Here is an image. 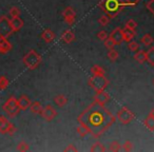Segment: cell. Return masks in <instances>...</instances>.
I'll list each match as a JSON object with an SVG mask.
<instances>
[{
  "instance_id": "6da1fadb",
  "label": "cell",
  "mask_w": 154,
  "mask_h": 152,
  "mask_svg": "<svg viewBox=\"0 0 154 152\" xmlns=\"http://www.w3.org/2000/svg\"><path fill=\"white\" fill-rule=\"evenodd\" d=\"M77 119L79 124L88 129L93 137L98 138L116 122V116H114L105 105L94 101L79 114Z\"/></svg>"
},
{
  "instance_id": "7a4b0ae2",
  "label": "cell",
  "mask_w": 154,
  "mask_h": 152,
  "mask_svg": "<svg viewBox=\"0 0 154 152\" xmlns=\"http://www.w3.org/2000/svg\"><path fill=\"white\" fill-rule=\"evenodd\" d=\"M98 7L110 19L115 18L125 9L124 0H100Z\"/></svg>"
},
{
  "instance_id": "3957f363",
  "label": "cell",
  "mask_w": 154,
  "mask_h": 152,
  "mask_svg": "<svg viewBox=\"0 0 154 152\" xmlns=\"http://www.w3.org/2000/svg\"><path fill=\"white\" fill-rule=\"evenodd\" d=\"M41 61H42L41 56L39 55L36 51H34V50L29 51L28 53L23 56V58H22L23 64L28 69H30V70H35V69H37L39 67V64H41Z\"/></svg>"
},
{
  "instance_id": "277c9868",
  "label": "cell",
  "mask_w": 154,
  "mask_h": 152,
  "mask_svg": "<svg viewBox=\"0 0 154 152\" xmlns=\"http://www.w3.org/2000/svg\"><path fill=\"white\" fill-rule=\"evenodd\" d=\"M110 84V80L106 77L105 75H93L92 77L89 78L88 85L95 91V92H99V91L106 90Z\"/></svg>"
},
{
  "instance_id": "5b68a950",
  "label": "cell",
  "mask_w": 154,
  "mask_h": 152,
  "mask_svg": "<svg viewBox=\"0 0 154 152\" xmlns=\"http://www.w3.org/2000/svg\"><path fill=\"white\" fill-rule=\"evenodd\" d=\"M2 110L5 112L8 116L10 117H15L20 111V108L18 106V99H16L15 96H11L2 106Z\"/></svg>"
},
{
  "instance_id": "8992f818",
  "label": "cell",
  "mask_w": 154,
  "mask_h": 152,
  "mask_svg": "<svg viewBox=\"0 0 154 152\" xmlns=\"http://www.w3.org/2000/svg\"><path fill=\"white\" fill-rule=\"evenodd\" d=\"M14 30L11 26V19L5 15L0 17V37L2 38H9L13 34Z\"/></svg>"
},
{
  "instance_id": "52a82bcc",
  "label": "cell",
  "mask_w": 154,
  "mask_h": 152,
  "mask_svg": "<svg viewBox=\"0 0 154 152\" xmlns=\"http://www.w3.org/2000/svg\"><path fill=\"white\" fill-rule=\"evenodd\" d=\"M134 118H135V114L127 107L120 108L119 111L117 112V115H116V119H118L124 125L130 124Z\"/></svg>"
},
{
  "instance_id": "ba28073f",
  "label": "cell",
  "mask_w": 154,
  "mask_h": 152,
  "mask_svg": "<svg viewBox=\"0 0 154 152\" xmlns=\"http://www.w3.org/2000/svg\"><path fill=\"white\" fill-rule=\"evenodd\" d=\"M40 115L42 116L43 119H45L47 122H50V120H53L54 118L57 116V111H56L51 105H48L43 108L42 113H41Z\"/></svg>"
},
{
  "instance_id": "9c48e42d",
  "label": "cell",
  "mask_w": 154,
  "mask_h": 152,
  "mask_svg": "<svg viewBox=\"0 0 154 152\" xmlns=\"http://www.w3.org/2000/svg\"><path fill=\"white\" fill-rule=\"evenodd\" d=\"M109 36L113 39L114 42L116 43V45H119L124 41V31H122V29L116 28L112 31V33Z\"/></svg>"
},
{
  "instance_id": "30bf717a",
  "label": "cell",
  "mask_w": 154,
  "mask_h": 152,
  "mask_svg": "<svg viewBox=\"0 0 154 152\" xmlns=\"http://www.w3.org/2000/svg\"><path fill=\"white\" fill-rule=\"evenodd\" d=\"M11 126H12V123L10 122L5 116L0 115V133H2V134H8Z\"/></svg>"
},
{
  "instance_id": "8fae6325",
  "label": "cell",
  "mask_w": 154,
  "mask_h": 152,
  "mask_svg": "<svg viewBox=\"0 0 154 152\" xmlns=\"http://www.w3.org/2000/svg\"><path fill=\"white\" fill-rule=\"evenodd\" d=\"M94 101H97L98 104L105 105L106 103H108V101H110V95H109V93H107L105 90L99 91V92H96V94H95Z\"/></svg>"
},
{
  "instance_id": "7c38bea8",
  "label": "cell",
  "mask_w": 154,
  "mask_h": 152,
  "mask_svg": "<svg viewBox=\"0 0 154 152\" xmlns=\"http://www.w3.org/2000/svg\"><path fill=\"white\" fill-rule=\"evenodd\" d=\"M12 50V45L8 38H2L0 37V53L7 54Z\"/></svg>"
},
{
  "instance_id": "4fadbf2b",
  "label": "cell",
  "mask_w": 154,
  "mask_h": 152,
  "mask_svg": "<svg viewBox=\"0 0 154 152\" xmlns=\"http://www.w3.org/2000/svg\"><path fill=\"white\" fill-rule=\"evenodd\" d=\"M31 104H32V101H31V99L29 98L26 95H21V96L19 97V99H18V106H19L20 110L29 109Z\"/></svg>"
},
{
  "instance_id": "5bb4252c",
  "label": "cell",
  "mask_w": 154,
  "mask_h": 152,
  "mask_svg": "<svg viewBox=\"0 0 154 152\" xmlns=\"http://www.w3.org/2000/svg\"><path fill=\"white\" fill-rule=\"evenodd\" d=\"M55 37H56L55 33H54L52 30H50V29H45V30L42 32V34H41V38H42L47 43L52 42V41L55 39Z\"/></svg>"
},
{
  "instance_id": "9a60e30c",
  "label": "cell",
  "mask_w": 154,
  "mask_h": 152,
  "mask_svg": "<svg viewBox=\"0 0 154 152\" xmlns=\"http://www.w3.org/2000/svg\"><path fill=\"white\" fill-rule=\"evenodd\" d=\"M11 26L13 28L14 32H18L22 29L23 26V20L18 16V17H14L11 19Z\"/></svg>"
},
{
  "instance_id": "2e32d148",
  "label": "cell",
  "mask_w": 154,
  "mask_h": 152,
  "mask_svg": "<svg viewBox=\"0 0 154 152\" xmlns=\"http://www.w3.org/2000/svg\"><path fill=\"white\" fill-rule=\"evenodd\" d=\"M61 40H63L66 43H71L72 41L75 40V34L73 31L71 30H66L61 34Z\"/></svg>"
},
{
  "instance_id": "e0dca14e",
  "label": "cell",
  "mask_w": 154,
  "mask_h": 152,
  "mask_svg": "<svg viewBox=\"0 0 154 152\" xmlns=\"http://www.w3.org/2000/svg\"><path fill=\"white\" fill-rule=\"evenodd\" d=\"M54 103H55L56 106H58V107L61 108V107H63V106L66 105V103H68V98H66V95L58 94L54 97Z\"/></svg>"
},
{
  "instance_id": "ac0fdd59",
  "label": "cell",
  "mask_w": 154,
  "mask_h": 152,
  "mask_svg": "<svg viewBox=\"0 0 154 152\" xmlns=\"http://www.w3.org/2000/svg\"><path fill=\"white\" fill-rule=\"evenodd\" d=\"M30 110L32 113L34 114H39L40 115L42 113V110H43V107L41 106V104L39 101H32L30 106Z\"/></svg>"
},
{
  "instance_id": "d6986e66",
  "label": "cell",
  "mask_w": 154,
  "mask_h": 152,
  "mask_svg": "<svg viewBox=\"0 0 154 152\" xmlns=\"http://www.w3.org/2000/svg\"><path fill=\"white\" fill-rule=\"evenodd\" d=\"M122 31H124V40L127 41V42L132 40V39L135 37V35H136V32H135V31L130 30V29L126 28V26H125V29H122Z\"/></svg>"
},
{
  "instance_id": "ffe728a7",
  "label": "cell",
  "mask_w": 154,
  "mask_h": 152,
  "mask_svg": "<svg viewBox=\"0 0 154 152\" xmlns=\"http://www.w3.org/2000/svg\"><path fill=\"white\" fill-rule=\"evenodd\" d=\"M134 59L136 60L138 64H145L147 61V56H146V52L143 50H139L136 52V54L134 55Z\"/></svg>"
},
{
  "instance_id": "44dd1931",
  "label": "cell",
  "mask_w": 154,
  "mask_h": 152,
  "mask_svg": "<svg viewBox=\"0 0 154 152\" xmlns=\"http://www.w3.org/2000/svg\"><path fill=\"white\" fill-rule=\"evenodd\" d=\"M143 124L146 126V128L149 131L153 132L154 131V117H151V116H147L145 118V120L143 122Z\"/></svg>"
},
{
  "instance_id": "7402d4cb",
  "label": "cell",
  "mask_w": 154,
  "mask_h": 152,
  "mask_svg": "<svg viewBox=\"0 0 154 152\" xmlns=\"http://www.w3.org/2000/svg\"><path fill=\"white\" fill-rule=\"evenodd\" d=\"M106 150H107L106 149V147L100 143V141H96V143H94L90 148L91 152H103V151H106Z\"/></svg>"
},
{
  "instance_id": "603a6c76",
  "label": "cell",
  "mask_w": 154,
  "mask_h": 152,
  "mask_svg": "<svg viewBox=\"0 0 154 152\" xmlns=\"http://www.w3.org/2000/svg\"><path fill=\"white\" fill-rule=\"evenodd\" d=\"M146 56H147V62L150 66L154 67V47H151L147 52H146Z\"/></svg>"
},
{
  "instance_id": "cb8c5ba5",
  "label": "cell",
  "mask_w": 154,
  "mask_h": 152,
  "mask_svg": "<svg viewBox=\"0 0 154 152\" xmlns=\"http://www.w3.org/2000/svg\"><path fill=\"white\" fill-rule=\"evenodd\" d=\"M91 73H92L93 75H105L106 71H105V69L101 66H99V64H94V66L91 68Z\"/></svg>"
},
{
  "instance_id": "d4e9b609",
  "label": "cell",
  "mask_w": 154,
  "mask_h": 152,
  "mask_svg": "<svg viewBox=\"0 0 154 152\" xmlns=\"http://www.w3.org/2000/svg\"><path fill=\"white\" fill-rule=\"evenodd\" d=\"M153 41H154L153 37H152L150 34L143 35V36L141 37V39H140V42L143 43V45H146V47H150V45L153 43Z\"/></svg>"
},
{
  "instance_id": "484cf974",
  "label": "cell",
  "mask_w": 154,
  "mask_h": 152,
  "mask_svg": "<svg viewBox=\"0 0 154 152\" xmlns=\"http://www.w3.org/2000/svg\"><path fill=\"white\" fill-rule=\"evenodd\" d=\"M76 131H77V133L79 134L80 137H85L86 135L90 134L88 129H87L86 127H85L84 125H82V124H79V126L76 127Z\"/></svg>"
},
{
  "instance_id": "4316f807",
  "label": "cell",
  "mask_w": 154,
  "mask_h": 152,
  "mask_svg": "<svg viewBox=\"0 0 154 152\" xmlns=\"http://www.w3.org/2000/svg\"><path fill=\"white\" fill-rule=\"evenodd\" d=\"M109 151H113V152H117L122 149V145L118 143L117 141H111L109 144Z\"/></svg>"
},
{
  "instance_id": "83f0119b",
  "label": "cell",
  "mask_w": 154,
  "mask_h": 152,
  "mask_svg": "<svg viewBox=\"0 0 154 152\" xmlns=\"http://www.w3.org/2000/svg\"><path fill=\"white\" fill-rule=\"evenodd\" d=\"M16 150H17V151H20V152H26V151H29V150H30V147H29V144L26 143V141H22L17 145Z\"/></svg>"
},
{
  "instance_id": "f1b7e54d",
  "label": "cell",
  "mask_w": 154,
  "mask_h": 152,
  "mask_svg": "<svg viewBox=\"0 0 154 152\" xmlns=\"http://www.w3.org/2000/svg\"><path fill=\"white\" fill-rule=\"evenodd\" d=\"M107 56H108V58L111 60V61H115V60L118 58V56H119V54H118V52L116 51V50L111 49V50H109Z\"/></svg>"
},
{
  "instance_id": "f546056e",
  "label": "cell",
  "mask_w": 154,
  "mask_h": 152,
  "mask_svg": "<svg viewBox=\"0 0 154 152\" xmlns=\"http://www.w3.org/2000/svg\"><path fill=\"white\" fill-rule=\"evenodd\" d=\"M62 16L64 17H70V16H76V13H75L74 9L72 7H68L62 11Z\"/></svg>"
},
{
  "instance_id": "4dcf8cb0",
  "label": "cell",
  "mask_w": 154,
  "mask_h": 152,
  "mask_svg": "<svg viewBox=\"0 0 154 152\" xmlns=\"http://www.w3.org/2000/svg\"><path fill=\"white\" fill-rule=\"evenodd\" d=\"M10 82L5 76H0V90H5L8 89Z\"/></svg>"
},
{
  "instance_id": "1f68e13d",
  "label": "cell",
  "mask_w": 154,
  "mask_h": 152,
  "mask_svg": "<svg viewBox=\"0 0 154 152\" xmlns=\"http://www.w3.org/2000/svg\"><path fill=\"white\" fill-rule=\"evenodd\" d=\"M103 42H105V47L107 48V49H109V50L114 49V47L116 45V43L114 42V40H113V39H112L110 36L108 37V38L106 39V40L103 41Z\"/></svg>"
},
{
  "instance_id": "d6a6232c",
  "label": "cell",
  "mask_w": 154,
  "mask_h": 152,
  "mask_svg": "<svg viewBox=\"0 0 154 152\" xmlns=\"http://www.w3.org/2000/svg\"><path fill=\"white\" fill-rule=\"evenodd\" d=\"M128 43H129L128 48H129V50H130V51L136 52V51H138V50H139V43L136 42V41L131 40V41H129Z\"/></svg>"
},
{
  "instance_id": "836d02e7",
  "label": "cell",
  "mask_w": 154,
  "mask_h": 152,
  "mask_svg": "<svg viewBox=\"0 0 154 152\" xmlns=\"http://www.w3.org/2000/svg\"><path fill=\"white\" fill-rule=\"evenodd\" d=\"M109 22H110V18L108 17L107 15H103L98 18V23L100 24L101 26H106Z\"/></svg>"
},
{
  "instance_id": "e575fe53",
  "label": "cell",
  "mask_w": 154,
  "mask_h": 152,
  "mask_svg": "<svg viewBox=\"0 0 154 152\" xmlns=\"http://www.w3.org/2000/svg\"><path fill=\"white\" fill-rule=\"evenodd\" d=\"M126 28L135 31V30H136V28H137V22L135 21V20H133V19L128 20V21L126 22Z\"/></svg>"
},
{
  "instance_id": "d590c367",
  "label": "cell",
  "mask_w": 154,
  "mask_h": 152,
  "mask_svg": "<svg viewBox=\"0 0 154 152\" xmlns=\"http://www.w3.org/2000/svg\"><path fill=\"white\" fill-rule=\"evenodd\" d=\"M122 149L124 150V151H132L133 150V144L132 141H125V144L122 146Z\"/></svg>"
},
{
  "instance_id": "8d00e7d4",
  "label": "cell",
  "mask_w": 154,
  "mask_h": 152,
  "mask_svg": "<svg viewBox=\"0 0 154 152\" xmlns=\"http://www.w3.org/2000/svg\"><path fill=\"white\" fill-rule=\"evenodd\" d=\"M20 10L18 9L17 7H13L11 10H10V16H11L12 18L14 17H18V16H20Z\"/></svg>"
},
{
  "instance_id": "74e56055",
  "label": "cell",
  "mask_w": 154,
  "mask_h": 152,
  "mask_svg": "<svg viewBox=\"0 0 154 152\" xmlns=\"http://www.w3.org/2000/svg\"><path fill=\"white\" fill-rule=\"evenodd\" d=\"M146 8L154 16V0H149L147 2V5H146Z\"/></svg>"
},
{
  "instance_id": "f35d334b",
  "label": "cell",
  "mask_w": 154,
  "mask_h": 152,
  "mask_svg": "<svg viewBox=\"0 0 154 152\" xmlns=\"http://www.w3.org/2000/svg\"><path fill=\"white\" fill-rule=\"evenodd\" d=\"M97 37H98L99 40L101 41H105L106 39L109 37V34H108L106 31H100V32H98V34H97Z\"/></svg>"
},
{
  "instance_id": "ab89813d",
  "label": "cell",
  "mask_w": 154,
  "mask_h": 152,
  "mask_svg": "<svg viewBox=\"0 0 154 152\" xmlns=\"http://www.w3.org/2000/svg\"><path fill=\"white\" fill-rule=\"evenodd\" d=\"M126 7H135L138 5L139 0H124Z\"/></svg>"
},
{
  "instance_id": "60d3db41",
  "label": "cell",
  "mask_w": 154,
  "mask_h": 152,
  "mask_svg": "<svg viewBox=\"0 0 154 152\" xmlns=\"http://www.w3.org/2000/svg\"><path fill=\"white\" fill-rule=\"evenodd\" d=\"M75 20H76V16H70V17H64V21H66V23L69 24V26H72V24L75 22Z\"/></svg>"
},
{
  "instance_id": "b9f144b4",
  "label": "cell",
  "mask_w": 154,
  "mask_h": 152,
  "mask_svg": "<svg viewBox=\"0 0 154 152\" xmlns=\"http://www.w3.org/2000/svg\"><path fill=\"white\" fill-rule=\"evenodd\" d=\"M64 151L66 152H70V151H73V152H76L77 151V148L74 147V145H72V144H70V145H68V147L64 148Z\"/></svg>"
},
{
  "instance_id": "7bdbcfd3",
  "label": "cell",
  "mask_w": 154,
  "mask_h": 152,
  "mask_svg": "<svg viewBox=\"0 0 154 152\" xmlns=\"http://www.w3.org/2000/svg\"><path fill=\"white\" fill-rule=\"evenodd\" d=\"M16 131H17V128H16V127L12 124V126H11V128H10L9 133H8V134H9V135H14L16 133Z\"/></svg>"
},
{
  "instance_id": "ee69618b",
  "label": "cell",
  "mask_w": 154,
  "mask_h": 152,
  "mask_svg": "<svg viewBox=\"0 0 154 152\" xmlns=\"http://www.w3.org/2000/svg\"><path fill=\"white\" fill-rule=\"evenodd\" d=\"M148 116H151V117H154V109H152L151 111L149 112V114H148Z\"/></svg>"
},
{
  "instance_id": "f6af8a7d",
  "label": "cell",
  "mask_w": 154,
  "mask_h": 152,
  "mask_svg": "<svg viewBox=\"0 0 154 152\" xmlns=\"http://www.w3.org/2000/svg\"><path fill=\"white\" fill-rule=\"evenodd\" d=\"M153 85H154V80H153Z\"/></svg>"
}]
</instances>
